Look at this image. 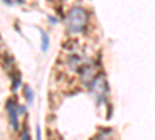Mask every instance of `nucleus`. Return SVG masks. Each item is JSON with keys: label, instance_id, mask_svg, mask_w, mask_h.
<instances>
[{"label": "nucleus", "instance_id": "f257e3e1", "mask_svg": "<svg viewBox=\"0 0 155 140\" xmlns=\"http://www.w3.org/2000/svg\"><path fill=\"white\" fill-rule=\"evenodd\" d=\"M87 11L82 8H73L68 11L67 16V27L71 33H81L87 25Z\"/></svg>", "mask_w": 155, "mask_h": 140}, {"label": "nucleus", "instance_id": "f03ea898", "mask_svg": "<svg viewBox=\"0 0 155 140\" xmlns=\"http://www.w3.org/2000/svg\"><path fill=\"white\" fill-rule=\"evenodd\" d=\"M8 114H9V121L12 125V128L17 129L19 128V120H17V114H19V106H16L12 101L8 103Z\"/></svg>", "mask_w": 155, "mask_h": 140}, {"label": "nucleus", "instance_id": "7ed1b4c3", "mask_svg": "<svg viewBox=\"0 0 155 140\" xmlns=\"http://www.w3.org/2000/svg\"><path fill=\"white\" fill-rule=\"evenodd\" d=\"M23 90L27 92V100H28V103H31V101H33V92H31V89H30L28 86H25Z\"/></svg>", "mask_w": 155, "mask_h": 140}, {"label": "nucleus", "instance_id": "20e7f679", "mask_svg": "<svg viewBox=\"0 0 155 140\" xmlns=\"http://www.w3.org/2000/svg\"><path fill=\"white\" fill-rule=\"evenodd\" d=\"M47 48H48V37H47L45 33H42V50L45 52Z\"/></svg>", "mask_w": 155, "mask_h": 140}, {"label": "nucleus", "instance_id": "39448f33", "mask_svg": "<svg viewBox=\"0 0 155 140\" xmlns=\"http://www.w3.org/2000/svg\"><path fill=\"white\" fill-rule=\"evenodd\" d=\"M20 140H30V137H28V132H27V131H25V132L22 134V138H20Z\"/></svg>", "mask_w": 155, "mask_h": 140}, {"label": "nucleus", "instance_id": "423d86ee", "mask_svg": "<svg viewBox=\"0 0 155 140\" xmlns=\"http://www.w3.org/2000/svg\"><path fill=\"white\" fill-rule=\"evenodd\" d=\"M36 135H37V140H41V129L36 128Z\"/></svg>", "mask_w": 155, "mask_h": 140}]
</instances>
